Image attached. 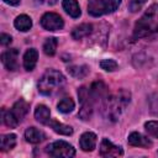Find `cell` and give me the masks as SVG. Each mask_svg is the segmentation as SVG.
Here are the masks:
<instances>
[{"label":"cell","mask_w":158,"mask_h":158,"mask_svg":"<svg viewBox=\"0 0 158 158\" xmlns=\"http://www.w3.org/2000/svg\"><path fill=\"white\" fill-rule=\"evenodd\" d=\"M131 101V93L121 89L111 95H107L101 104V114L105 120L116 122L126 110Z\"/></svg>","instance_id":"1"},{"label":"cell","mask_w":158,"mask_h":158,"mask_svg":"<svg viewBox=\"0 0 158 158\" xmlns=\"http://www.w3.org/2000/svg\"><path fill=\"white\" fill-rule=\"evenodd\" d=\"M158 31V4L152 5L136 22L133 28V38L147 37Z\"/></svg>","instance_id":"2"},{"label":"cell","mask_w":158,"mask_h":158,"mask_svg":"<svg viewBox=\"0 0 158 158\" xmlns=\"http://www.w3.org/2000/svg\"><path fill=\"white\" fill-rule=\"evenodd\" d=\"M64 84H65L64 75L58 70L49 69L41 77L37 88L42 95H53L54 93L59 91L64 86Z\"/></svg>","instance_id":"3"},{"label":"cell","mask_w":158,"mask_h":158,"mask_svg":"<svg viewBox=\"0 0 158 158\" xmlns=\"http://www.w3.org/2000/svg\"><path fill=\"white\" fill-rule=\"evenodd\" d=\"M78 98H79V101L81 104L78 116L83 121H88V120H90V117L93 115V111H94V106L96 104V101L93 99V96H91V94L89 91V86L79 88Z\"/></svg>","instance_id":"4"},{"label":"cell","mask_w":158,"mask_h":158,"mask_svg":"<svg viewBox=\"0 0 158 158\" xmlns=\"http://www.w3.org/2000/svg\"><path fill=\"white\" fill-rule=\"evenodd\" d=\"M120 4L121 0H90L88 5V12L94 17L102 16L117 10Z\"/></svg>","instance_id":"5"},{"label":"cell","mask_w":158,"mask_h":158,"mask_svg":"<svg viewBox=\"0 0 158 158\" xmlns=\"http://www.w3.org/2000/svg\"><path fill=\"white\" fill-rule=\"evenodd\" d=\"M46 152L51 157L70 158V157L75 156V149L73 148V146L64 142V141H56V142L48 144L46 148Z\"/></svg>","instance_id":"6"},{"label":"cell","mask_w":158,"mask_h":158,"mask_svg":"<svg viewBox=\"0 0 158 158\" xmlns=\"http://www.w3.org/2000/svg\"><path fill=\"white\" fill-rule=\"evenodd\" d=\"M41 25L47 31H58V30L63 28L64 22H63V19L58 14H56V12H46L41 17Z\"/></svg>","instance_id":"7"},{"label":"cell","mask_w":158,"mask_h":158,"mask_svg":"<svg viewBox=\"0 0 158 158\" xmlns=\"http://www.w3.org/2000/svg\"><path fill=\"white\" fill-rule=\"evenodd\" d=\"M19 51L16 48H11V49H7L2 54H1V62L2 64L5 65V68L7 70H11V72H15L19 68Z\"/></svg>","instance_id":"8"},{"label":"cell","mask_w":158,"mask_h":158,"mask_svg":"<svg viewBox=\"0 0 158 158\" xmlns=\"http://www.w3.org/2000/svg\"><path fill=\"white\" fill-rule=\"evenodd\" d=\"M123 154V151L120 146L114 144L107 138H104L100 143V156L101 157H120Z\"/></svg>","instance_id":"9"},{"label":"cell","mask_w":158,"mask_h":158,"mask_svg":"<svg viewBox=\"0 0 158 158\" xmlns=\"http://www.w3.org/2000/svg\"><path fill=\"white\" fill-rule=\"evenodd\" d=\"M127 142L130 146L132 147H143V148H148L152 146V141L149 138H147L146 136H143L139 132H132L130 133Z\"/></svg>","instance_id":"10"},{"label":"cell","mask_w":158,"mask_h":158,"mask_svg":"<svg viewBox=\"0 0 158 158\" xmlns=\"http://www.w3.org/2000/svg\"><path fill=\"white\" fill-rule=\"evenodd\" d=\"M80 148L85 152H91L96 146V135L93 132H84L79 139Z\"/></svg>","instance_id":"11"},{"label":"cell","mask_w":158,"mask_h":158,"mask_svg":"<svg viewBox=\"0 0 158 158\" xmlns=\"http://www.w3.org/2000/svg\"><path fill=\"white\" fill-rule=\"evenodd\" d=\"M28 109H30V105H28L25 100L20 99V100H17V101L14 104V106H12V109H11V112H12V115L16 117V120H17L19 122H21V121L23 120V117L26 116V114L28 112Z\"/></svg>","instance_id":"12"},{"label":"cell","mask_w":158,"mask_h":158,"mask_svg":"<svg viewBox=\"0 0 158 158\" xmlns=\"http://www.w3.org/2000/svg\"><path fill=\"white\" fill-rule=\"evenodd\" d=\"M38 59V52L35 48H30L26 51V53L23 54V67L26 70L31 72L35 69L36 63Z\"/></svg>","instance_id":"13"},{"label":"cell","mask_w":158,"mask_h":158,"mask_svg":"<svg viewBox=\"0 0 158 158\" xmlns=\"http://www.w3.org/2000/svg\"><path fill=\"white\" fill-rule=\"evenodd\" d=\"M25 138H26L27 142L37 144V143H41L46 138V135L41 130H38L36 127H28L25 131Z\"/></svg>","instance_id":"14"},{"label":"cell","mask_w":158,"mask_h":158,"mask_svg":"<svg viewBox=\"0 0 158 158\" xmlns=\"http://www.w3.org/2000/svg\"><path fill=\"white\" fill-rule=\"evenodd\" d=\"M91 32H93V25L91 23H81V25L73 28L72 37L78 41V40H81V38L89 36Z\"/></svg>","instance_id":"15"},{"label":"cell","mask_w":158,"mask_h":158,"mask_svg":"<svg viewBox=\"0 0 158 158\" xmlns=\"http://www.w3.org/2000/svg\"><path fill=\"white\" fill-rule=\"evenodd\" d=\"M35 118L42 125H48V122L51 121L49 109L46 105H37L35 110Z\"/></svg>","instance_id":"16"},{"label":"cell","mask_w":158,"mask_h":158,"mask_svg":"<svg viewBox=\"0 0 158 158\" xmlns=\"http://www.w3.org/2000/svg\"><path fill=\"white\" fill-rule=\"evenodd\" d=\"M63 9L65 10V12L72 16L73 19H78L80 16V7L77 2V0H63L62 2Z\"/></svg>","instance_id":"17"},{"label":"cell","mask_w":158,"mask_h":158,"mask_svg":"<svg viewBox=\"0 0 158 158\" xmlns=\"http://www.w3.org/2000/svg\"><path fill=\"white\" fill-rule=\"evenodd\" d=\"M14 25L15 27L19 30V31H22V32H26L28 31L31 27H32V20L30 16L27 15H20L15 19L14 21Z\"/></svg>","instance_id":"18"},{"label":"cell","mask_w":158,"mask_h":158,"mask_svg":"<svg viewBox=\"0 0 158 158\" xmlns=\"http://www.w3.org/2000/svg\"><path fill=\"white\" fill-rule=\"evenodd\" d=\"M48 126H51V128H53L54 132L59 133V135H64V136H70L73 133V128L68 125H64L62 122H58V121H49L48 122Z\"/></svg>","instance_id":"19"},{"label":"cell","mask_w":158,"mask_h":158,"mask_svg":"<svg viewBox=\"0 0 158 158\" xmlns=\"http://www.w3.org/2000/svg\"><path fill=\"white\" fill-rule=\"evenodd\" d=\"M15 146H16V135H14V133H7V135H4V136L1 137L0 148H1L2 152L11 151Z\"/></svg>","instance_id":"20"},{"label":"cell","mask_w":158,"mask_h":158,"mask_svg":"<svg viewBox=\"0 0 158 158\" xmlns=\"http://www.w3.org/2000/svg\"><path fill=\"white\" fill-rule=\"evenodd\" d=\"M68 73L74 78L83 79L88 75L89 68L86 65H72V67H68Z\"/></svg>","instance_id":"21"},{"label":"cell","mask_w":158,"mask_h":158,"mask_svg":"<svg viewBox=\"0 0 158 158\" xmlns=\"http://www.w3.org/2000/svg\"><path fill=\"white\" fill-rule=\"evenodd\" d=\"M57 44H58V41L56 37H49L44 41L43 43V52L47 54V56H54L56 54V49H57Z\"/></svg>","instance_id":"22"},{"label":"cell","mask_w":158,"mask_h":158,"mask_svg":"<svg viewBox=\"0 0 158 158\" xmlns=\"http://www.w3.org/2000/svg\"><path fill=\"white\" fill-rule=\"evenodd\" d=\"M74 106H75V104H74V101H73L70 98H64V99H62V100L58 102L57 109H58V111L62 112V114H68V112H72V111H73Z\"/></svg>","instance_id":"23"},{"label":"cell","mask_w":158,"mask_h":158,"mask_svg":"<svg viewBox=\"0 0 158 158\" xmlns=\"http://www.w3.org/2000/svg\"><path fill=\"white\" fill-rule=\"evenodd\" d=\"M2 121L7 127H16L20 122L16 120V117L12 115L11 110H2Z\"/></svg>","instance_id":"24"},{"label":"cell","mask_w":158,"mask_h":158,"mask_svg":"<svg viewBox=\"0 0 158 158\" xmlns=\"http://www.w3.org/2000/svg\"><path fill=\"white\" fill-rule=\"evenodd\" d=\"M148 106H149L151 114L158 116V93L151 94L148 96Z\"/></svg>","instance_id":"25"},{"label":"cell","mask_w":158,"mask_h":158,"mask_svg":"<svg viewBox=\"0 0 158 158\" xmlns=\"http://www.w3.org/2000/svg\"><path fill=\"white\" fill-rule=\"evenodd\" d=\"M147 133L154 138H158V121H148L144 123Z\"/></svg>","instance_id":"26"},{"label":"cell","mask_w":158,"mask_h":158,"mask_svg":"<svg viewBox=\"0 0 158 158\" xmlns=\"http://www.w3.org/2000/svg\"><path fill=\"white\" fill-rule=\"evenodd\" d=\"M100 67L106 72H114L117 69V63L114 59H102L100 62Z\"/></svg>","instance_id":"27"},{"label":"cell","mask_w":158,"mask_h":158,"mask_svg":"<svg viewBox=\"0 0 158 158\" xmlns=\"http://www.w3.org/2000/svg\"><path fill=\"white\" fill-rule=\"evenodd\" d=\"M147 2V0H130V4H128V10L131 12H137L139 11L143 5Z\"/></svg>","instance_id":"28"},{"label":"cell","mask_w":158,"mask_h":158,"mask_svg":"<svg viewBox=\"0 0 158 158\" xmlns=\"http://www.w3.org/2000/svg\"><path fill=\"white\" fill-rule=\"evenodd\" d=\"M11 41H12V38H11V36H10V35L1 33V36H0V43H1L2 46H7V44H10V43H11Z\"/></svg>","instance_id":"29"},{"label":"cell","mask_w":158,"mask_h":158,"mask_svg":"<svg viewBox=\"0 0 158 158\" xmlns=\"http://www.w3.org/2000/svg\"><path fill=\"white\" fill-rule=\"evenodd\" d=\"M6 4H9V5H17V4H20V0H4Z\"/></svg>","instance_id":"30"}]
</instances>
